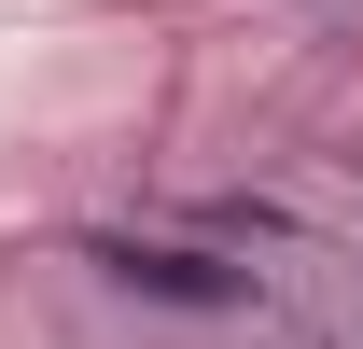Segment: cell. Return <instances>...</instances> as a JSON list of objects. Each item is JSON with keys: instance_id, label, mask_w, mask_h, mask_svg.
<instances>
[{"instance_id": "1", "label": "cell", "mask_w": 363, "mask_h": 349, "mask_svg": "<svg viewBox=\"0 0 363 349\" xmlns=\"http://www.w3.org/2000/svg\"><path fill=\"white\" fill-rule=\"evenodd\" d=\"M112 279H140V294H168V307H238V279L196 265V252H112Z\"/></svg>"}]
</instances>
